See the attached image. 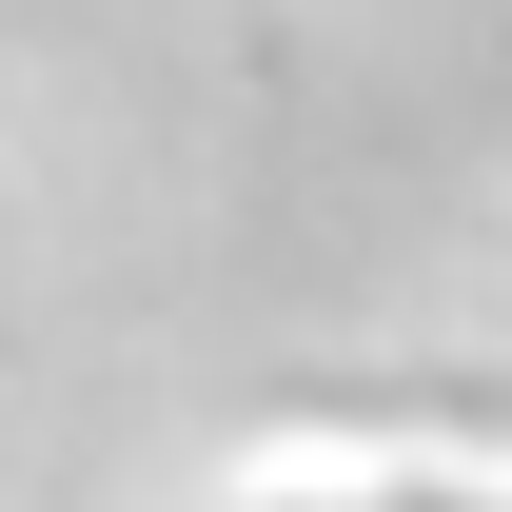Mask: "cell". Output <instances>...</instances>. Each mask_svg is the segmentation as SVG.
<instances>
[{
  "label": "cell",
  "mask_w": 512,
  "mask_h": 512,
  "mask_svg": "<svg viewBox=\"0 0 512 512\" xmlns=\"http://www.w3.org/2000/svg\"><path fill=\"white\" fill-rule=\"evenodd\" d=\"M316 512H473V493H316Z\"/></svg>",
  "instance_id": "cell-1"
}]
</instances>
